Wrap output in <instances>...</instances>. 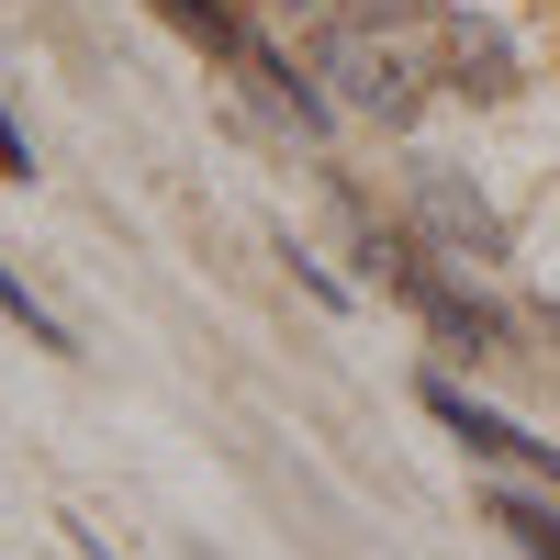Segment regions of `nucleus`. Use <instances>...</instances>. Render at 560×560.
<instances>
[{
	"instance_id": "obj_1",
	"label": "nucleus",
	"mask_w": 560,
	"mask_h": 560,
	"mask_svg": "<svg viewBox=\"0 0 560 560\" xmlns=\"http://www.w3.org/2000/svg\"><path fill=\"white\" fill-rule=\"evenodd\" d=\"M314 79L337 90V113H359V124H415L427 113V79H448V68L427 57V34L404 12H348L314 45Z\"/></svg>"
},
{
	"instance_id": "obj_2",
	"label": "nucleus",
	"mask_w": 560,
	"mask_h": 560,
	"mask_svg": "<svg viewBox=\"0 0 560 560\" xmlns=\"http://www.w3.org/2000/svg\"><path fill=\"white\" fill-rule=\"evenodd\" d=\"M404 202H415L427 258H448V269H493V258H504V213H493L448 158H415V168H404Z\"/></svg>"
},
{
	"instance_id": "obj_3",
	"label": "nucleus",
	"mask_w": 560,
	"mask_h": 560,
	"mask_svg": "<svg viewBox=\"0 0 560 560\" xmlns=\"http://www.w3.org/2000/svg\"><path fill=\"white\" fill-rule=\"evenodd\" d=\"M415 404H427V415H438V427L471 448V459H493V471H516V482H549V493H560V438H527L516 415L471 404V393L448 382V370H427V382H415Z\"/></svg>"
},
{
	"instance_id": "obj_4",
	"label": "nucleus",
	"mask_w": 560,
	"mask_h": 560,
	"mask_svg": "<svg viewBox=\"0 0 560 560\" xmlns=\"http://www.w3.org/2000/svg\"><path fill=\"white\" fill-rule=\"evenodd\" d=\"M438 68H448V90H459V102H504V90L527 79L516 34H504L493 12H471V0H459V12L438 23Z\"/></svg>"
},
{
	"instance_id": "obj_5",
	"label": "nucleus",
	"mask_w": 560,
	"mask_h": 560,
	"mask_svg": "<svg viewBox=\"0 0 560 560\" xmlns=\"http://www.w3.org/2000/svg\"><path fill=\"white\" fill-rule=\"evenodd\" d=\"M236 68L258 79V102H269L280 124H292V135H325V124H337V90H325L314 68H292L280 45H258V34H247V57H236Z\"/></svg>"
},
{
	"instance_id": "obj_6",
	"label": "nucleus",
	"mask_w": 560,
	"mask_h": 560,
	"mask_svg": "<svg viewBox=\"0 0 560 560\" xmlns=\"http://www.w3.org/2000/svg\"><path fill=\"white\" fill-rule=\"evenodd\" d=\"M0 325H23V348H45V359H79V337L23 292V269H12V258H0Z\"/></svg>"
},
{
	"instance_id": "obj_7",
	"label": "nucleus",
	"mask_w": 560,
	"mask_h": 560,
	"mask_svg": "<svg viewBox=\"0 0 560 560\" xmlns=\"http://www.w3.org/2000/svg\"><path fill=\"white\" fill-rule=\"evenodd\" d=\"M158 12H168L179 34H191V45H202V57H247V23H236V12H224V0H158Z\"/></svg>"
},
{
	"instance_id": "obj_8",
	"label": "nucleus",
	"mask_w": 560,
	"mask_h": 560,
	"mask_svg": "<svg viewBox=\"0 0 560 560\" xmlns=\"http://www.w3.org/2000/svg\"><path fill=\"white\" fill-rule=\"evenodd\" d=\"M0 179H34V135H23L12 102H0Z\"/></svg>"
},
{
	"instance_id": "obj_9",
	"label": "nucleus",
	"mask_w": 560,
	"mask_h": 560,
	"mask_svg": "<svg viewBox=\"0 0 560 560\" xmlns=\"http://www.w3.org/2000/svg\"><path fill=\"white\" fill-rule=\"evenodd\" d=\"M280 258H292V280H303V292H314V303H348V280H337V269H325L314 247H280Z\"/></svg>"
}]
</instances>
